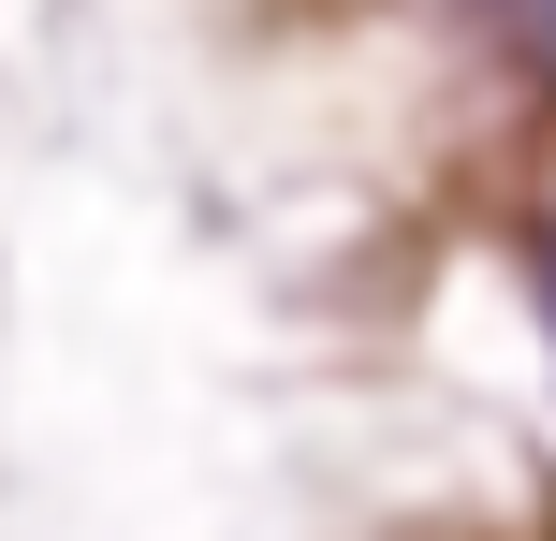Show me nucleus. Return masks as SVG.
I'll use <instances>...</instances> for the list:
<instances>
[{
    "instance_id": "nucleus-1",
    "label": "nucleus",
    "mask_w": 556,
    "mask_h": 541,
    "mask_svg": "<svg viewBox=\"0 0 556 541\" xmlns=\"http://www.w3.org/2000/svg\"><path fill=\"white\" fill-rule=\"evenodd\" d=\"M483 29H498L513 59H528V74H556V0H469Z\"/></svg>"
},
{
    "instance_id": "nucleus-2",
    "label": "nucleus",
    "mask_w": 556,
    "mask_h": 541,
    "mask_svg": "<svg viewBox=\"0 0 556 541\" xmlns=\"http://www.w3.org/2000/svg\"><path fill=\"white\" fill-rule=\"evenodd\" d=\"M528 293H542V337H556V205H528Z\"/></svg>"
}]
</instances>
